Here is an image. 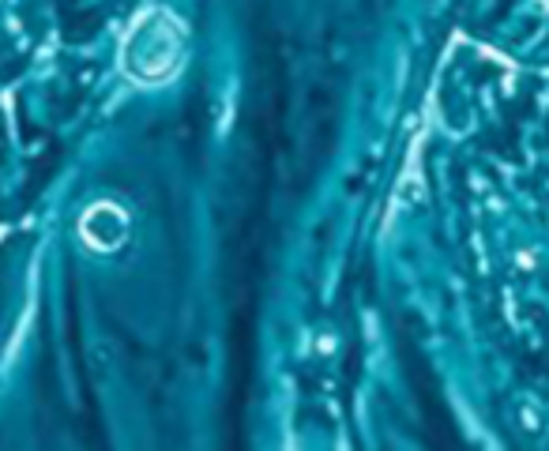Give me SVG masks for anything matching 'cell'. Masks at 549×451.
<instances>
[{"label": "cell", "instance_id": "6da1fadb", "mask_svg": "<svg viewBox=\"0 0 549 451\" xmlns=\"http://www.w3.org/2000/svg\"><path fill=\"white\" fill-rule=\"evenodd\" d=\"M181 23H173L166 12H151L136 23V31L128 34L125 64L128 72L143 83L173 76V68L181 64Z\"/></svg>", "mask_w": 549, "mask_h": 451}]
</instances>
